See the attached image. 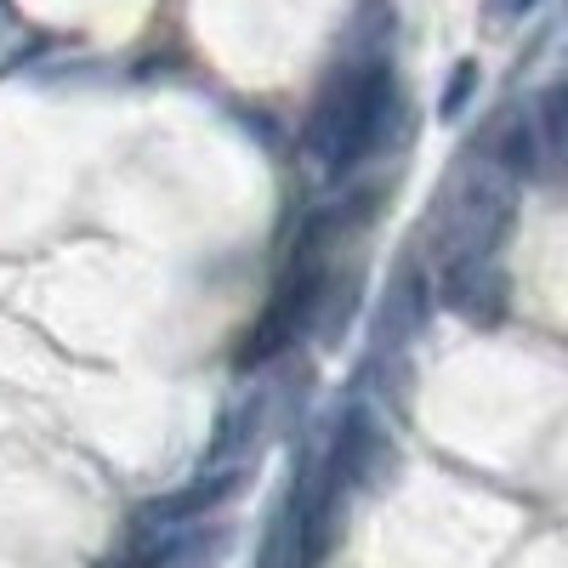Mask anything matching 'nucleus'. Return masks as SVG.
<instances>
[{"mask_svg":"<svg viewBox=\"0 0 568 568\" xmlns=\"http://www.w3.org/2000/svg\"><path fill=\"white\" fill-rule=\"evenodd\" d=\"M540 0H489V12L495 18H524V12H535Z\"/></svg>","mask_w":568,"mask_h":568,"instance_id":"nucleus-8","label":"nucleus"},{"mask_svg":"<svg viewBox=\"0 0 568 568\" xmlns=\"http://www.w3.org/2000/svg\"><path fill=\"white\" fill-rule=\"evenodd\" d=\"M444 307H455L471 324H500L506 313V278L495 267V256H449L444 278H438Z\"/></svg>","mask_w":568,"mask_h":568,"instance_id":"nucleus-2","label":"nucleus"},{"mask_svg":"<svg viewBox=\"0 0 568 568\" xmlns=\"http://www.w3.org/2000/svg\"><path fill=\"white\" fill-rule=\"evenodd\" d=\"M387 109H393V74L382 63H364V69L342 74L313 103L307 131H302V149L318 165H329V171L342 176V171H353L358 160L375 154L382 125H387Z\"/></svg>","mask_w":568,"mask_h":568,"instance_id":"nucleus-1","label":"nucleus"},{"mask_svg":"<svg viewBox=\"0 0 568 568\" xmlns=\"http://www.w3.org/2000/svg\"><path fill=\"white\" fill-rule=\"evenodd\" d=\"M426 324V278L415 267H398L382 302V324H375V347H404L415 342V329Z\"/></svg>","mask_w":568,"mask_h":568,"instance_id":"nucleus-3","label":"nucleus"},{"mask_svg":"<svg viewBox=\"0 0 568 568\" xmlns=\"http://www.w3.org/2000/svg\"><path fill=\"white\" fill-rule=\"evenodd\" d=\"M233 489H240V471H211V478H200V484H187V489H176V495H165V500H154L149 506V524H182V517H200V511H211L216 500H227Z\"/></svg>","mask_w":568,"mask_h":568,"instance_id":"nucleus-4","label":"nucleus"},{"mask_svg":"<svg viewBox=\"0 0 568 568\" xmlns=\"http://www.w3.org/2000/svg\"><path fill=\"white\" fill-rule=\"evenodd\" d=\"M489 160L506 171V176H524L535 165V125L524 114H500L495 131H489Z\"/></svg>","mask_w":568,"mask_h":568,"instance_id":"nucleus-5","label":"nucleus"},{"mask_svg":"<svg viewBox=\"0 0 568 568\" xmlns=\"http://www.w3.org/2000/svg\"><path fill=\"white\" fill-rule=\"evenodd\" d=\"M540 142L557 154L562 149V85H546L540 91Z\"/></svg>","mask_w":568,"mask_h":568,"instance_id":"nucleus-7","label":"nucleus"},{"mask_svg":"<svg viewBox=\"0 0 568 568\" xmlns=\"http://www.w3.org/2000/svg\"><path fill=\"white\" fill-rule=\"evenodd\" d=\"M471 91H478V63H455L449 69V85H444V120H460Z\"/></svg>","mask_w":568,"mask_h":568,"instance_id":"nucleus-6","label":"nucleus"}]
</instances>
